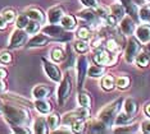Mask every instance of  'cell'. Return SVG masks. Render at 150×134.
<instances>
[{
	"label": "cell",
	"instance_id": "1",
	"mask_svg": "<svg viewBox=\"0 0 150 134\" xmlns=\"http://www.w3.org/2000/svg\"><path fill=\"white\" fill-rule=\"evenodd\" d=\"M5 120L9 125H27L30 121V112L22 106L4 104V111H3Z\"/></svg>",
	"mask_w": 150,
	"mask_h": 134
},
{
	"label": "cell",
	"instance_id": "2",
	"mask_svg": "<svg viewBox=\"0 0 150 134\" xmlns=\"http://www.w3.org/2000/svg\"><path fill=\"white\" fill-rule=\"evenodd\" d=\"M121 106H122L121 98L112 102V104H109L108 106H105V107L99 112V120H101L107 126H112L115 121V118H117Z\"/></svg>",
	"mask_w": 150,
	"mask_h": 134
},
{
	"label": "cell",
	"instance_id": "3",
	"mask_svg": "<svg viewBox=\"0 0 150 134\" xmlns=\"http://www.w3.org/2000/svg\"><path fill=\"white\" fill-rule=\"evenodd\" d=\"M72 93V79H71L69 72L62 78L59 82V87H58V104L63 106L68 101Z\"/></svg>",
	"mask_w": 150,
	"mask_h": 134
},
{
	"label": "cell",
	"instance_id": "4",
	"mask_svg": "<svg viewBox=\"0 0 150 134\" xmlns=\"http://www.w3.org/2000/svg\"><path fill=\"white\" fill-rule=\"evenodd\" d=\"M94 61L99 65L110 67V65L115 64V61H117V55L110 53V51H108V50L98 49L94 54Z\"/></svg>",
	"mask_w": 150,
	"mask_h": 134
},
{
	"label": "cell",
	"instance_id": "5",
	"mask_svg": "<svg viewBox=\"0 0 150 134\" xmlns=\"http://www.w3.org/2000/svg\"><path fill=\"white\" fill-rule=\"evenodd\" d=\"M27 35L28 33L25 29H21V28L14 29L12 32L11 40H9V47H12V49H19V47H22L27 42Z\"/></svg>",
	"mask_w": 150,
	"mask_h": 134
},
{
	"label": "cell",
	"instance_id": "6",
	"mask_svg": "<svg viewBox=\"0 0 150 134\" xmlns=\"http://www.w3.org/2000/svg\"><path fill=\"white\" fill-rule=\"evenodd\" d=\"M42 64H44V70H45L47 77H49L53 82H55V83H59V82L62 81V77H63L59 68H58L54 63H50V61L46 60V59H42Z\"/></svg>",
	"mask_w": 150,
	"mask_h": 134
},
{
	"label": "cell",
	"instance_id": "7",
	"mask_svg": "<svg viewBox=\"0 0 150 134\" xmlns=\"http://www.w3.org/2000/svg\"><path fill=\"white\" fill-rule=\"evenodd\" d=\"M87 69H88V61L86 58L81 54V56L78 58V60H77V86H78V88H82Z\"/></svg>",
	"mask_w": 150,
	"mask_h": 134
},
{
	"label": "cell",
	"instance_id": "8",
	"mask_svg": "<svg viewBox=\"0 0 150 134\" xmlns=\"http://www.w3.org/2000/svg\"><path fill=\"white\" fill-rule=\"evenodd\" d=\"M140 49H141V47H140L139 41L136 39H129L128 45H127V47H126V53H125L126 61H128V63L135 61L136 56H137L140 53Z\"/></svg>",
	"mask_w": 150,
	"mask_h": 134
},
{
	"label": "cell",
	"instance_id": "9",
	"mask_svg": "<svg viewBox=\"0 0 150 134\" xmlns=\"http://www.w3.org/2000/svg\"><path fill=\"white\" fill-rule=\"evenodd\" d=\"M64 31H66V29H64L62 26L54 25V23H49L47 26L42 27L41 32L45 33V35L49 36V37H54V39H62V37L69 35V33H66Z\"/></svg>",
	"mask_w": 150,
	"mask_h": 134
},
{
	"label": "cell",
	"instance_id": "10",
	"mask_svg": "<svg viewBox=\"0 0 150 134\" xmlns=\"http://www.w3.org/2000/svg\"><path fill=\"white\" fill-rule=\"evenodd\" d=\"M49 42V36H46L45 33H35V36L27 42V47L30 49H36V47H42L47 45Z\"/></svg>",
	"mask_w": 150,
	"mask_h": 134
},
{
	"label": "cell",
	"instance_id": "11",
	"mask_svg": "<svg viewBox=\"0 0 150 134\" xmlns=\"http://www.w3.org/2000/svg\"><path fill=\"white\" fill-rule=\"evenodd\" d=\"M52 95V87L46 84H36L32 88V97L36 100L40 98H46Z\"/></svg>",
	"mask_w": 150,
	"mask_h": 134
},
{
	"label": "cell",
	"instance_id": "12",
	"mask_svg": "<svg viewBox=\"0 0 150 134\" xmlns=\"http://www.w3.org/2000/svg\"><path fill=\"white\" fill-rule=\"evenodd\" d=\"M63 15H64V10L62 6H53V8L47 10V20H49V23L57 25V23L60 22Z\"/></svg>",
	"mask_w": 150,
	"mask_h": 134
},
{
	"label": "cell",
	"instance_id": "13",
	"mask_svg": "<svg viewBox=\"0 0 150 134\" xmlns=\"http://www.w3.org/2000/svg\"><path fill=\"white\" fill-rule=\"evenodd\" d=\"M78 15H80V18H82L85 22L90 23V25H99V15L96 14V12H94L91 8L80 12Z\"/></svg>",
	"mask_w": 150,
	"mask_h": 134
},
{
	"label": "cell",
	"instance_id": "14",
	"mask_svg": "<svg viewBox=\"0 0 150 134\" xmlns=\"http://www.w3.org/2000/svg\"><path fill=\"white\" fill-rule=\"evenodd\" d=\"M136 37H137V40L142 43L150 42V26L142 25V26L137 27V29H136Z\"/></svg>",
	"mask_w": 150,
	"mask_h": 134
},
{
	"label": "cell",
	"instance_id": "15",
	"mask_svg": "<svg viewBox=\"0 0 150 134\" xmlns=\"http://www.w3.org/2000/svg\"><path fill=\"white\" fill-rule=\"evenodd\" d=\"M121 29L125 35H127V36L132 35L136 29L135 22L129 18V17H123V18L121 19Z\"/></svg>",
	"mask_w": 150,
	"mask_h": 134
},
{
	"label": "cell",
	"instance_id": "16",
	"mask_svg": "<svg viewBox=\"0 0 150 134\" xmlns=\"http://www.w3.org/2000/svg\"><path fill=\"white\" fill-rule=\"evenodd\" d=\"M49 125L44 118H37L33 123V132L37 134H46L49 133Z\"/></svg>",
	"mask_w": 150,
	"mask_h": 134
},
{
	"label": "cell",
	"instance_id": "17",
	"mask_svg": "<svg viewBox=\"0 0 150 134\" xmlns=\"http://www.w3.org/2000/svg\"><path fill=\"white\" fill-rule=\"evenodd\" d=\"M60 25L66 31H73L76 28V18L71 14H64L60 19Z\"/></svg>",
	"mask_w": 150,
	"mask_h": 134
},
{
	"label": "cell",
	"instance_id": "18",
	"mask_svg": "<svg viewBox=\"0 0 150 134\" xmlns=\"http://www.w3.org/2000/svg\"><path fill=\"white\" fill-rule=\"evenodd\" d=\"M35 107L36 110L40 112V114H50V111H52V104L50 102H47L45 98H40V100H36L35 101Z\"/></svg>",
	"mask_w": 150,
	"mask_h": 134
},
{
	"label": "cell",
	"instance_id": "19",
	"mask_svg": "<svg viewBox=\"0 0 150 134\" xmlns=\"http://www.w3.org/2000/svg\"><path fill=\"white\" fill-rule=\"evenodd\" d=\"M25 14L31 20H36V22H39V23H44V20H45V17H44L42 12L40 9H36V8L27 9L25 12Z\"/></svg>",
	"mask_w": 150,
	"mask_h": 134
},
{
	"label": "cell",
	"instance_id": "20",
	"mask_svg": "<svg viewBox=\"0 0 150 134\" xmlns=\"http://www.w3.org/2000/svg\"><path fill=\"white\" fill-rule=\"evenodd\" d=\"M122 5H123L125 10L128 13L131 17H134V18H136V17L139 15V12H137V4H135L134 0H121Z\"/></svg>",
	"mask_w": 150,
	"mask_h": 134
},
{
	"label": "cell",
	"instance_id": "21",
	"mask_svg": "<svg viewBox=\"0 0 150 134\" xmlns=\"http://www.w3.org/2000/svg\"><path fill=\"white\" fill-rule=\"evenodd\" d=\"M123 109H125L126 114L135 115L136 111H137V102H136L134 98H127L123 104Z\"/></svg>",
	"mask_w": 150,
	"mask_h": 134
},
{
	"label": "cell",
	"instance_id": "22",
	"mask_svg": "<svg viewBox=\"0 0 150 134\" xmlns=\"http://www.w3.org/2000/svg\"><path fill=\"white\" fill-rule=\"evenodd\" d=\"M77 102L81 107H87V109L91 107V97L86 92H80L77 95Z\"/></svg>",
	"mask_w": 150,
	"mask_h": 134
},
{
	"label": "cell",
	"instance_id": "23",
	"mask_svg": "<svg viewBox=\"0 0 150 134\" xmlns=\"http://www.w3.org/2000/svg\"><path fill=\"white\" fill-rule=\"evenodd\" d=\"M50 55H52V59L55 61V63H60V61H64V59H66V51H64L62 47H58V46L53 47Z\"/></svg>",
	"mask_w": 150,
	"mask_h": 134
},
{
	"label": "cell",
	"instance_id": "24",
	"mask_svg": "<svg viewBox=\"0 0 150 134\" xmlns=\"http://www.w3.org/2000/svg\"><path fill=\"white\" fill-rule=\"evenodd\" d=\"M105 73V69L103 67H100V65H91L90 68L87 69V74H88V77H91V78H100L101 75H104Z\"/></svg>",
	"mask_w": 150,
	"mask_h": 134
},
{
	"label": "cell",
	"instance_id": "25",
	"mask_svg": "<svg viewBox=\"0 0 150 134\" xmlns=\"http://www.w3.org/2000/svg\"><path fill=\"white\" fill-rule=\"evenodd\" d=\"M100 86L105 91H112L115 86V81H114L113 75H104L103 79L100 82Z\"/></svg>",
	"mask_w": 150,
	"mask_h": 134
},
{
	"label": "cell",
	"instance_id": "26",
	"mask_svg": "<svg viewBox=\"0 0 150 134\" xmlns=\"http://www.w3.org/2000/svg\"><path fill=\"white\" fill-rule=\"evenodd\" d=\"M135 119L134 115H128L126 114V112H123V114H118L117 118H115V124L117 125H128L129 123H132Z\"/></svg>",
	"mask_w": 150,
	"mask_h": 134
},
{
	"label": "cell",
	"instance_id": "27",
	"mask_svg": "<svg viewBox=\"0 0 150 134\" xmlns=\"http://www.w3.org/2000/svg\"><path fill=\"white\" fill-rule=\"evenodd\" d=\"M109 9H110V14L114 15L117 19H122L125 17L126 10H125V8H123V5L122 4H112Z\"/></svg>",
	"mask_w": 150,
	"mask_h": 134
},
{
	"label": "cell",
	"instance_id": "28",
	"mask_svg": "<svg viewBox=\"0 0 150 134\" xmlns=\"http://www.w3.org/2000/svg\"><path fill=\"white\" fill-rule=\"evenodd\" d=\"M136 64H137V67L140 68H146V67H149V64H150V56H149V54H146V53H140L137 56H136Z\"/></svg>",
	"mask_w": 150,
	"mask_h": 134
},
{
	"label": "cell",
	"instance_id": "29",
	"mask_svg": "<svg viewBox=\"0 0 150 134\" xmlns=\"http://www.w3.org/2000/svg\"><path fill=\"white\" fill-rule=\"evenodd\" d=\"M77 37L80 40H83V41H87V40H90L91 39V31H90V28L88 27H85V26H82V27H80V28L77 29Z\"/></svg>",
	"mask_w": 150,
	"mask_h": 134
},
{
	"label": "cell",
	"instance_id": "30",
	"mask_svg": "<svg viewBox=\"0 0 150 134\" xmlns=\"http://www.w3.org/2000/svg\"><path fill=\"white\" fill-rule=\"evenodd\" d=\"M107 50L117 55L121 51V45H119L114 39H109L107 41Z\"/></svg>",
	"mask_w": 150,
	"mask_h": 134
},
{
	"label": "cell",
	"instance_id": "31",
	"mask_svg": "<svg viewBox=\"0 0 150 134\" xmlns=\"http://www.w3.org/2000/svg\"><path fill=\"white\" fill-rule=\"evenodd\" d=\"M28 22H30V18L25 14V13H23V14H19V15L16 18V27H17V28L25 29L26 26L28 25Z\"/></svg>",
	"mask_w": 150,
	"mask_h": 134
},
{
	"label": "cell",
	"instance_id": "32",
	"mask_svg": "<svg viewBox=\"0 0 150 134\" xmlns=\"http://www.w3.org/2000/svg\"><path fill=\"white\" fill-rule=\"evenodd\" d=\"M40 25H41V23L36 22V20H31V19H30V22H28V25L26 26L25 31L28 33V35H35V33H37V31L40 29Z\"/></svg>",
	"mask_w": 150,
	"mask_h": 134
},
{
	"label": "cell",
	"instance_id": "33",
	"mask_svg": "<svg viewBox=\"0 0 150 134\" xmlns=\"http://www.w3.org/2000/svg\"><path fill=\"white\" fill-rule=\"evenodd\" d=\"M88 49H90V46H88V43H86V41L78 40V41H76V42H74V50H76L78 54H85V53H87Z\"/></svg>",
	"mask_w": 150,
	"mask_h": 134
},
{
	"label": "cell",
	"instance_id": "34",
	"mask_svg": "<svg viewBox=\"0 0 150 134\" xmlns=\"http://www.w3.org/2000/svg\"><path fill=\"white\" fill-rule=\"evenodd\" d=\"M139 17L142 22H149V18H150V5L149 4H145L141 6V9L139 10Z\"/></svg>",
	"mask_w": 150,
	"mask_h": 134
},
{
	"label": "cell",
	"instance_id": "35",
	"mask_svg": "<svg viewBox=\"0 0 150 134\" xmlns=\"http://www.w3.org/2000/svg\"><path fill=\"white\" fill-rule=\"evenodd\" d=\"M59 123H60V119H59V115L58 114L49 115V118H47V125H49L50 130H55L57 126L59 125Z\"/></svg>",
	"mask_w": 150,
	"mask_h": 134
},
{
	"label": "cell",
	"instance_id": "36",
	"mask_svg": "<svg viewBox=\"0 0 150 134\" xmlns=\"http://www.w3.org/2000/svg\"><path fill=\"white\" fill-rule=\"evenodd\" d=\"M105 128H107V125L104 124L101 120H96V121H94L93 124L90 125V132L93 133H100V132H104Z\"/></svg>",
	"mask_w": 150,
	"mask_h": 134
},
{
	"label": "cell",
	"instance_id": "37",
	"mask_svg": "<svg viewBox=\"0 0 150 134\" xmlns=\"http://www.w3.org/2000/svg\"><path fill=\"white\" fill-rule=\"evenodd\" d=\"M72 126V132L74 133H81L85 130V126H86V123H85V119H77L76 121H73Z\"/></svg>",
	"mask_w": 150,
	"mask_h": 134
},
{
	"label": "cell",
	"instance_id": "38",
	"mask_svg": "<svg viewBox=\"0 0 150 134\" xmlns=\"http://www.w3.org/2000/svg\"><path fill=\"white\" fill-rule=\"evenodd\" d=\"M115 86H117L119 89H126V88H128V86H129V78L126 77V75L118 77L117 81H115Z\"/></svg>",
	"mask_w": 150,
	"mask_h": 134
},
{
	"label": "cell",
	"instance_id": "39",
	"mask_svg": "<svg viewBox=\"0 0 150 134\" xmlns=\"http://www.w3.org/2000/svg\"><path fill=\"white\" fill-rule=\"evenodd\" d=\"M3 17H4V19L8 22V25L9 23H12V22H14L16 18H17V14H16V12L13 9H5L4 12H3Z\"/></svg>",
	"mask_w": 150,
	"mask_h": 134
},
{
	"label": "cell",
	"instance_id": "40",
	"mask_svg": "<svg viewBox=\"0 0 150 134\" xmlns=\"http://www.w3.org/2000/svg\"><path fill=\"white\" fill-rule=\"evenodd\" d=\"M12 60H13V58L9 51H1V53H0V64H3V65L11 64Z\"/></svg>",
	"mask_w": 150,
	"mask_h": 134
},
{
	"label": "cell",
	"instance_id": "41",
	"mask_svg": "<svg viewBox=\"0 0 150 134\" xmlns=\"http://www.w3.org/2000/svg\"><path fill=\"white\" fill-rule=\"evenodd\" d=\"M86 8H91V9H96L99 6V1L98 0H80Z\"/></svg>",
	"mask_w": 150,
	"mask_h": 134
},
{
	"label": "cell",
	"instance_id": "42",
	"mask_svg": "<svg viewBox=\"0 0 150 134\" xmlns=\"http://www.w3.org/2000/svg\"><path fill=\"white\" fill-rule=\"evenodd\" d=\"M11 128L14 133H30V130L25 128V125H12Z\"/></svg>",
	"mask_w": 150,
	"mask_h": 134
},
{
	"label": "cell",
	"instance_id": "43",
	"mask_svg": "<svg viewBox=\"0 0 150 134\" xmlns=\"http://www.w3.org/2000/svg\"><path fill=\"white\" fill-rule=\"evenodd\" d=\"M141 132L144 133H150V120H146L141 124Z\"/></svg>",
	"mask_w": 150,
	"mask_h": 134
},
{
	"label": "cell",
	"instance_id": "44",
	"mask_svg": "<svg viewBox=\"0 0 150 134\" xmlns=\"http://www.w3.org/2000/svg\"><path fill=\"white\" fill-rule=\"evenodd\" d=\"M6 26H8V22L4 19V17L0 15V31H4L6 28Z\"/></svg>",
	"mask_w": 150,
	"mask_h": 134
},
{
	"label": "cell",
	"instance_id": "45",
	"mask_svg": "<svg viewBox=\"0 0 150 134\" xmlns=\"http://www.w3.org/2000/svg\"><path fill=\"white\" fill-rule=\"evenodd\" d=\"M6 75H8L6 70L4 69V68H0V79H5Z\"/></svg>",
	"mask_w": 150,
	"mask_h": 134
},
{
	"label": "cell",
	"instance_id": "46",
	"mask_svg": "<svg viewBox=\"0 0 150 134\" xmlns=\"http://www.w3.org/2000/svg\"><path fill=\"white\" fill-rule=\"evenodd\" d=\"M5 88H6V86L4 83V79H0V93H4Z\"/></svg>",
	"mask_w": 150,
	"mask_h": 134
},
{
	"label": "cell",
	"instance_id": "47",
	"mask_svg": "<svg viewBox=\"0 0 150 134\" xmlns=\"http://www.w3.org/2000/svg\"><path fill=\"white\" fill-rule=\"evenodd\" d=\"M144 112H145V115L150 119V102H149L148 105H145V107H144Z\"/></svg>",
	"mask_w": 150,
	"mask_h": 134
},
{
	"label": "cell",
	"instance_id": "48",
	"mask_svg": "<svg viewBox=\"0 0 150 134\" xmlns=\"http://www.w3.org/2000/svg\"><path fill=\"white\" fill-rule=\"evenodd\" d=\"M134 3H135V4H137V5H141V6L146 4L145 0H134Z\"/></svg>",
	"mask_w": 150,
	"mask_h": 134
},
{
	"label": "cell",
	"instance_id": "49",
	"mask_svg": "<svg viewBox=\"0 0 150 134\" xmlns=\"http://www.w3.org/2000/svg\"><path fill=\"white\" fill-rule=\"evenodd\" d=\"M3 111H4V104H3V101L0 100V115H3Z\"/></svg>",
	"mask_w": 150,
	"mask_h": 134
},
{
	"label": "cell",
	"instance_id": "50",
	"mask_svg": "<svg viewBox=\"0 0 150 134\" xmlns=\"http://www.w3.org/2000/svg\"><path fill=\"white\" fill-rule=\"evenodd\" d=\"M146 49H148V54L150 56V42H148V46H146Z\"/></svg>",
	"mask_w": 150,
	"mask_h": 134
},
{
	"label": "cell",
	"instance_id": "51",
	"mask_svg": "<svg viewBox=\"0 0 150 134\" xmlns=\"http://www.w3.org/2000/svg\"><path fill=\"white\" fill-rule=\"evenodd\" d=\"M149 23H150V18H149Z\"/></svg>",
	"mask_w": 150,
	"mask_h": 134
}]
</instances>
